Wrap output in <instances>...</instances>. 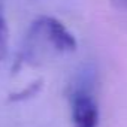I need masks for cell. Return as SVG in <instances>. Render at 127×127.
<instances>
[{"mask_svg": "<svg viewBox=\"0 0 127 127\" xmlns=\"http://www.w3.org/2000/svg\"><path fill=\"white\" fill-rule=\"evenodd\" d=\"M29 49L45 46V51L51 52H69L76 49V40L73 34L64 27V24L52 17L37 18L29 32Z\"/></svg>", "mask_w": 127, "mask_h": 127, "instance_id": "6da1fadb", "label": "cell"}, {"mask_svg": "<svg viewBox=\"0 0 127 127\" xmlns=\"http://www.w3.org/2000/svg\"><path fill=\"white\" fill-rule=\"evenodd\" d=\"M72 127H96L99 123V109L87 91H76L70 100Z\"/></svg>", "mask_w": 127, "mask_h": 127, "instance_id": "7a4b0ae2", "label": "cell"}, {"mask_svg": "<svg viewBox=\"0 0 127 127\" xmlns=\"http://www.w3.org/2000/svg\"><path fill=\"white\" fill-rule=\"evenodd\" d=\"M8 51V26L5 23L3 15L0 14V61L6 55Z\"/></svg>", "mask_w": 127, "mask_h": 127, "instance_id": "3957f363", "label": "cell"}, {"mask_svg": "<svg viewBox=\"0 0 127 127\" xmlns=\"http://www.w3.org/2000/svg\"><path fill=\"white\" fill-rule=\"evenodd\" d=\"M37 90H39V84H37V82L30 84L24 91H21V93H18V94L12 96V97H11V100H23V99H27L29 96H32V94L37 93Z\"/></svg>", "mask_w": 127, "mask_h": 127, "instance_id": "277c9868", "label": "cell"}, {"mask_svg": "<svg viewBox=\"0 0 127 127\" xmlns=\"http://www.w3.org/2000/svg\"><path fill=\"white\" fill-rule=\"evenodd\" d=\"M112 5L117 8V9H121V11H127V0H111Z\"/></svg>", "mask_w": 127, "mask_h": 127, "instance_id": "5b68a950", "label": "cell"}]
</instances>
